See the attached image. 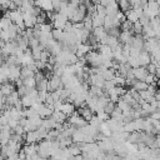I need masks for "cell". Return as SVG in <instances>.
<instances>
[{
  "mask_svg": "<svg viewBox=\"0 0 160 160\" xmlns=\"http://www.w3.org/2000/svg\"><path fill=\"white\" fill-rule=\"evenodd\" d=\"M68 121H69L71 125L76 126V128H82V126H85V125L88 124V121L79 114L78 110H75L74 114H71V115L68 118Z\"/></svg>",
  "mask_w": 160,
  "mask_h": 160,
  "instance_id": "6da1fadb",
  "label": "cell"
},
{
  "mask_svg": "<svg viewBox=\"0 0 160 160\" xmlns=\"http://www.w3.org/2000/svg\"><path fill=\"white\" fill-rule=\"evenodd\" d=\"M65 88L64 84H62V79L61 76H58V75H52L50 79H49V84H48V91L52 92L58 89H62Z\"/></svg>",
  "mask_w": 160,
  "mask_h": 160,
  "instance_id": "7a4b0ae2",
  "label": "cell"
},
{
  "mask_svg": "<svg viewBox=\"0 0 160 160\" xmlns=\"http://www.w3.org/2000/svg\"><path fill=\"white\" fill-rule=\"evenodd\" d=\"M68 21H69V18L68 16H65V15H62L60 12H56L51 24H52L54 29H61V30H64V28H65V25H66Z\"/></svg>",
  "mask_w": 160,
  "mask_h": 160,
  "instance_id": "3957f363",
  "label": "cell"
},
{
  "mask_svg": "<svg viewBox=\"0 0 160 160\" xmlns=\"http://www.w3.org/2000/svg\"><path fill=\"white\" fill-rule=\"evenodd\" d=\"M99 146H100V150L104 151V152H112L114 151V146H115V142L111 140V138H106L105 140H101V141H98Z\"/></svg>",
  "mask_w": 160,
  "mask_h": 160,
  "instance_id": "277c9868",
  "label": "cell"
},
{
  "mask_svg": "<svg viewBox=\"0 0 160 160\" xmlns=\"http://www.w3.org/2000/svg\"><path fill=\"white\" fill-rule=\"evenodd\" d=\"M22 16H24V22H25V26L26 29H34L35 25L38 24V18L30 12H22Z\"/></svg>",
  "mask_w": 160,
  "mask_h": 160,
  "instance_id": "5b68a950",
  "label": "cell"
},
{
  "mask_svg": "<svg viewBox=\"0 0 160 160\" xmlns=\"http://www.w3.org/2000/svg\"><path fill=\"white\" fill-rule=\"evenodd\" d=\"M145 39L144 36L141 35H134L132 39H131V48H135V49H139V50H144V46H145Z\"/></svg>",
  "mask_w": 160,
  "mask_h": 160,
  "instance_id": "8992f818",
  "label": "cell"
},
{
  "mask_svg": "<svg viewBox=\"0 0 160 160\" xmlns=\"http://www.w3.org/2000/svg\"><path fill=\"white\" fill-rule=\"evenodd\" d=\"M48 50L51 52L52 56H56V55H59V54L62 51V44H61L60 41H58V40H54V41L49 45Z\"/></svg>",
  "mask_w": 160,
  "mask_h": 160,
  "instance_id": "52a82bcc",
  "label": "cell"
},
{
  "mask_svg": "<svg viewBox=\"0 0 160 160\" xmlns=\"http://www.w3.org/2000/svg\"><path fill=\"white\" fill-rule=\"evenodd\" d=\"M132 71H134V75H135L136 80H145L146 75L149 74L146 66H139V68H135V69H132Z\"/></svg>",
  "mask_w": 160,
  "mask_h": 160,
  "instance_id": "ba28073f",
  "label": "cell"
},
{
  "mask_svg": "<svg viewBox=\"0 0 160 160\" xmlns=\"http://www.w3.org/2000/svg\"><path fill=\"white\" fill-rule=\"evenodd\" d=\"M132 29L130 30V31H121L120 32V35H119V40H120V42L124 45V44H131V39H132Z\"/></svg>",
  "mask_w": 160,
  "mask_h": 160,
  "instance_id": "9c48e42d",
  "label": "cell"
},
{
  "mask_svg": "<svg viewBox=\"0 0 160 160\" xmlns=\"http://www.w3.org/2000/svg\"><path fill=\"white\" fill-rule=\"evenodd\" d=\"M139 61H140V66H148L151 62V55L149 51L142 50L139 55Z\"/></svg>",
  "mask_w": 160,
  "mask_h": 160,
  "instance_id": "30bf717a",
  "label": "cell"
},
{
  "mask_svg": "<svg viewBox=\"0 0 160 160\" xmlns=\"http://www.w3.org/2000/svg\"><path fill=\"white\" fill-rule=\"evenodd\" d=\"M119 9H120V6H119L118 0H111L106 5V14L108 15H116L118 11H119Z\"/></svg>",
  "mask_w": 160,
  "mask_h": 160,
  "instance_id": "8fae6325",
  "label": "cell"
},
{
  "mask_svg": "<svg viewBox=\"0 0 160 160\" xmlns=\"http://www.w3.org/2000/svg\"><path fill=\"white\" fill-rule=\"evenodd\" d=\"M14 91H15V85L11 84V81H8V82L1 84V94H2V95L9 96V95H11Z\"/></svg>",
  "mask_w": 160,
  "mask_h": 160,
  "instance_id": "7c38bea8",
  "label": "cell"
},
{
  "mask_svg": "<svg viewBox=\"0 0 160 160\" xmlns=\"http://www.w3.org/2000/svg\"><path fill=\"white\" fill-rule=\"evenodd\" d=\"M78 111H79V114H80L88 122H89V121L91 120V118L94 116V115H92V110H91L88 105H86V106H82V108H79Z\"/></svg>",
  "mask_w": 160,
  "mask_h": 160,
  "instance_id": "4fadbf2b",
  "label": "cell"
},
{
  "mask_svg": "<svg viewBox=\"0 0 160 160\" xmlns=\"http://www.w3.org/2000/svg\"><path fill=\"white\" fill-rule=\"evenodd\" d=\"M68 118L71 115V114H74V111H75V105L72 104V102H69V101H65L64 104H62V106H61V109H60Z\"/></svg>",
  "mask_w": 160,
  "mask_h": 160,
  "instance_id": "5bb4252c",
  "label": "cell"
},
{
  "mask_svg": "<svg viewBox=\"0 0 160 160\" xmlns=\"http://www.w3.org/2000/svg\"><path fill=\"white\" fill-rule=\"evenodd\" d=\"M85 134H84V131L80 129V128H78L76 130H75V132L72 134V141L74 142H84L85 141Z\"/></svg>",
  "mask_w": 160,
  "mask_h": 160,
  "instance_id": "9a60e30c",
  "label": "cell"
},
{
  "mask_svg": "<svg viewBox=\"0 0 160 160\" xmlns=\"http://www.w3.org/2000/svg\"><path fill=\"white\" fill-rule=\"evenodd\" d=\"M125 15H126V19H128V21H130L131 24H134V22H136V21H139V15L136 14V11L131 8V9H129L128 11H125Z\"/></svg>",
  "mask_w": 160,
  "mask_h": 160,
  "instance_id": "2e32d148",
  "label": "cell"
},
{
  "mask_svg": "<svg viewBox=\"0 0 160 160\" xmlns=\"http://www.w3.org/2000/svg\"><path fill=\"white\" fill-rule=\"evenodd\" d=\"M142 36H144V39H145V40H148V39H150V38H156V36H155V30L152 29V26H151L150 24L144 26Z\"/></svg>",
  "mask_w": 160,
  "mask_h": 160,
  "instance_id": "e0dca14e",
  "label": "cell"
},
{
  "mask_svg": "<svg viewBox=\"0 0 160 160\" xmlns=\"http://www.w3.org/2000/svg\"><path fill=\"white\" fill-rule=\"evenodd\" d=\"M51 118H54V119H55V121L61 122V124H64V122H65V120L68 119V116H66L61 110H54V112H52Z\"/></svg>",
  "mask_w": 160,
  "mask_h": 160,
  "instance_id": "ac0fdd59",
  "label": "cell"
},
{
  "mask_svg": "<svg viewBox=\"0 0 160 160\" xmlns=\"http://www.w3.org/2000/svg\"><path fill=\"white\" fill-rule=\"evenodd\" d=\"M26 144H35V142H39L38 140V136H36V132L35 131H28L25 132V136H24Z\"/></svg>",
  "mask_w": 160,
  "mask_h": 160,
  "instance_id": "d6986e66",
  "label": "cell"
},
{
  "mask_svg": "<svg viewBox=\"0 0 160 160\" xmlns=\"http://www.w3.org/2000/svg\"><path fill=\"white\" fill-rule=\"evenodd\" d=\"M56 124H58V121H55V119L50 116V118H48V119H44L41 126H44V128L48 129V130H51V129H55V128H56Z\"/></svg>",
  "mask_w": 160,
  "mask_h": 160,
  "instance_id": "ffe728a7",
  "label": "cell"
},
{
  "mask_svg": "<svg viewBox=\"0 0 160 160\" xmlns=\"http://www.w3.org/2000/svg\"><path fill=\"white\" fill-rule=\"evenodd\" d=\"M121 42L119 40V38L116 36H112V35H108V39H106V45H109L111 49H115L116 46H119Z\"/></svg>",
  "mask_w": 160,
  "mask_h": 160,
  "instance_id": "44dd1931",
  "label": "cell"
},
{
  "mask_svg": "<svg viewBox=\"0 0 160 160\" xmlns=\"http://www.w3.org/2000/svg\"><path fill=\"white\" fill-rule=\"evenodd\" d=\"M131 88H134L138 91H142V90H146L149 88V84H146L144 80H135Z\"/></svg>",
  "mask_w": 160,
  "mask_h": 160,
  "instance_id": "7402d4cb",
  "label": "cell"
},
{
  "mask_svg": "<svg viewBox=\"0 0 160 160\" xmlns=\"http://www.w3.org/2000/svg\"><path fill=\"white\" fill-rule=\"evenodd\" d=\"M36 101V99H34L32 96H30L29 94L28 95H24V96H21V102H22V105H24V108H31L32 106V104Z\"/></svg>",
  "mask_w": 160,
  "mask_h": 160,
  "instance_id": "603a6c76",
  "label": "cell"
},
{
  "mask_svg": "<svg viewBox=\"0 0 160 160\" xmlns=\"http://www.w3.org/2000/svg\"><path fill=\"white\" fill-rule=\"evenodd\" d=\"M128 141H130V142H134V144H139V142H142V141H141V131H134V132H130Z\"/></svg>",
  "mask_w": 160,
  "mask_h": 160,
  "instance_id": "cb8c5ba5",
  "label": "cell"
},
{
  "mask_svg": "<svg viewBox=\"0 0 160 160\" xmlns=\"http://www.w3.org/2000/svg\"><path fill=\"white\" fill-rule=\"evenodd\" d=\"M101 75L104 76L105 80H112V79L116 76V70L112 69V68H109V69L104 70V71L101 72Z\"/></svg>",
  "mask_w": 160,
  "mask_h": 160,
  "instance_id": "d4e9b609",
  "label": "cell"
},
{
  "mask_svg": "<svg viewBox=\"0 0 160 160\" xmlns=\"http://www.w3.org/2000/svg\"><path fill=\"white\" fill-rule=\"evenodd\" d=\"M99 129H100V132H102L105 136L111 138V135H112V130L110 129V126L108 125V122H106V121H102Z\"/></svg>",
  "mask_w": 160,
  "mask_h": 160,
  "instance_id": "484cf974",
  "label": "cell"
},
{
  "mask_svg": "<svg viewBox=\"0 0 160 160\" xmlns=\"http://www.w3.org/2000/svg\"><path fill=\"white\" fill-rule=\"evenodd\" d=\"M91 18H92V25H94V28L104 26V19H105V18L100 16L99 14H94Z\"/></svg>",
  "mask_w": 160,
  "mask_h": 160,
  "instance_id": "4316f807",
  "label": "cell"
},
{
  "mask_svg": "<svg viewBox=\"0 0 160 160\" xmlns=\"http://www.w3.org/2000/svg\"><path fill=\"white\" fill-rule=\"evenodd\" d=\"M21 78H22V79L35 78V71L30 70L28 66H21Z\"/></svg>",
  "mask_w": 160,
  "mask_h": 160,
  "instance_id": "83f0119b",
  "label": "cell"
},
{
  "mask_svg": "<svg viewBox=\"0 0 160 160\" xmlns=\"http://www.w3.org/2000/svg\"><path fill=\"white\" fill-rule=\"evenodd\" d=\"M128 64L132 68V69H135V68H139L140 66V61H139V56H129L128 58Z\"/></svg>",
  "mask_w": 160,
  "mask_h": 160,
  "instance_id": "f1b7e54d",
  "label": "cell"
},
{
  "mask_svg": "<svg viewBox=\"0 0 160 160\" xmlns=\"http://www.w3.org/2000/svg\"><path fill=\"white\" fill-rule=\"evenodd\" d=\"M69 150H70V152H71V155H72V156H76V155H80V154H82V151H81L80 146H79L76 142L71 144V145L69 146Z\"/></svg>",
  "mask_w": 160,
  "mask_h": 160,
  "instance_id": "f546056e",
  "label": "cell"
},
{
  "mask_svg": "<svg viewBox=\"0 0 160 160\" xmlns=\"http://www.w3.org/2000/svg\"><path fill=\"white\" fill-rule=\"evenodd\" d=\"M64 34H65V31L61 30V29H52V36H54V39L58 40V41H60V42H61L62 38H64Z\"/></svg>",
  "mask_w": 160,
  "mask_h": 160,
  "instance_id": "4dcf8cb0",
  "label": "cell"
},
{
  "mask_svg": "<svg viewBox=\"0 0 160 160\" xmlns=\"http://www.w3.org/2000/svg\"><path fill=\"white\" fill-rule=\"evenodd\" d=\"M118 2H119V6H120V9L125 12V11H128L129 9H131V4H130V0H118Z\"/></svg>",
  "mask_w": 160,
  "mask_h": 160,
  "instance_id": "1f68e13d",
  "label": "cell"
},
{
  "mask_svg": "<svg viewBox=\"0 0 160 160\" xmlns=\"http://www.w3.org/2000/svg\"><path fill=\"white\" fill-rule=\"evenodd\" d=\"M142 30H144V26L141 25L140 21H136V22L132 24V31L135 32V35H141Z\"/></svg>",
  "mask_w": 160,
  "mask_h": 160,
  "instance_id": "d6a6232c",
  "label": "cell"
},
{
  "mask_svg": "<svg viewBox=\"0 0 160 160\" xmlns=\"http://www.w3.org/2000/svg\"><path fill=\"white\" fill-rule=\"evenodd\" d=\"M84 28L88 29V30H92L94 29V25H92V18L90 15H88L85 19H84Z\"/></svg>",
  "mask_w": 160,
  "mask_h": 160,
  "instance_id": "836d02e7",
  "label": "cell"
},
{
  "mask_svg": "<svg viewBox=\"0 0 160 160\" xmlns=\"http://www.w3.org/2000/svg\"><path fill=\"white\" fill-rule=\"evenodd\" d=\"M114 82L116 84V85H120V86H124V85H126V78L125 76H122V75H116L114 79Z\"/></svg>",
  "mask_w": 160,
  "mask_h": 160,
  "instance_id": "e575fe53",
  "label": "cell"
},
{
  "mask_svg": "<svg viewBox=\"0 0 160 160\" xmlns=\"http://www.w3.org/2000/svg\"><path fill=\"white\" fill-rule=\"evenodd\" d=\"M96 115H98V118L101 120V121H106L109 118H110V115L104 110V109H100V110H98L96 111Z\"/></svg>",
  "mask_w": 160,
  "mask_h": 160,
  "instance_id": "d590c367",
  "label": "cell"
},
{
  "mask_svg": "<svg viewBox=\"0 0 160 160\" xmlns=\"http://www.w3.org/2000/svg\"><path fill=\"white\" fill-rule=\"evenodd\" d=\"M11 24H12L11 19H10V18L4 16V18H2V20H1V22H0V29H1V30H4V29H6V28H9Z\"/></svg>",
  "mask_w": 160,
  "mask_h": 160,
  "instance_id": "8d00e7d4",
  "label": "cell"
},
{
  "mask_svg": "<svg viewBox=\"0 0 160 160\" xmlns=\"http://www.w3.org/2000/svg\"><path fill=\"white\" fill-rule=\"evenodd\" d=\"M24 85H26V86L30 88V89L36 88V80H35V78H28V79H24Z\"/></svg>",
  "mask_w": 160,
  "mask_h": 160,
  "instance_id": "74e56055",
  "label": "cell"
},
{
  "mask_svg": "<svg viewBox=\"0 0 160 160\" xmlns=\"http://www.w3.org/2000/svg\"><path fill=\"white\" fill-rule=\"evenodd\" d=\"M96 14H99L100 16H102V18H105L108 14H106V6H104V5H101V4H99V5H96Z\"/></svg>",
  "mask_w": 160,
  "mask_h": 160,
  "instance_id": "f35d334b",
  "label": "cell"
},
{
  "mask_svg": "<svg viewBox=\"0 0 160 160\" xmlns=\"http://www.w3.org/2000/svg\"><path fill=\"white\" fill-rule=\"evenodd\" d=\"M115 86H116V84L114 82V80H106V81H105V85H104V91L108 92L109 90L114 89Z\"/></svg>",
  "mask_w": 160,
  "mask_h": 160,
  "instance_id": "ab89813d",
  "label": "cell"
},
{
  "mask_svg": "<svg viewBox=\"0 0 160 160\" xmlns=\"http://www.w3.org/2000/svg\"><path fill=\"white\" fill-rule=\"evenodd\" d=\"M115 108H116V104H115V102H112V101H109V102L106 104V106L104 108V110H105L109 115H111V112L115 110Z\"/></svg>",
  "mask_w": 160,
  "mask_h": 160,
  "instance_id": "60d3db41",
  "label": "cell"
},
{
  "mask_svg": "<svg viewBox=\"0 0 160 160\" xmlns=\"http://www.w3.org/2000/svg\"><path fill=\"white\" fill-rule=\"evenodd\" d=\"M156 80H158V78L155 76V74H148L144 81H145L146 84H149V85H150V84H154V82H156Z\"/></svg>",
  "mask_w": 160,
  "mask_h": 160,
  "instance_id": "b9f144b4",
  "label": "cell"
},
{
  "mask_svg": "<svg viewBox=\"0 0 160 160\" xmlns=\"http://www.w3.org/2000/svg\"><path fill=\"white\" fill-rule=\"evenodd\" d=\"M141 109H142L144 111H146L148 114H151V112H154V110H152V106H151V104H150L149 101H145L144 104H141Z\"/></svg>",
  "mask_w": 160,
  "mask_h": 160,
  "instance_id": "7bdbcfd3",
  "label": "cell"
},
{
  "mask_svg": "<svg viewBox=\"0 0 160 160\" xmlns=\"http://www.w3.org/2000/svg\"><path fill=\"white\" fill-rule=\"evenodd\" d=\"M115 91H116V94H118L120 98L128 92V90H126L124 86H120V85H116V86H115Z\"/></svg>",
  "mask_w": 160,
  "mask_h": 160,
  "instance_id": "ee69618b",
  "label": "cell"
},
{
  "mask_svg": "<svg viewBox=\"0 0 160 160\" xmlns=\"http://www.w3.org/2000/svg\"><path fill=\"white\" fill-rule=\"evenodd\" d=\"M116 19L119 20V22H120V24H122L124 21H126V20H128V19H126L125 12H124V11H120V10H119V11H118V14H116Z\"/></svg>",
  "mask_w": 160,
  "mask_h": 160,
  "instance_id": "f6af8a7d",
  "label": "cell"
},
{
  "mask_svg": "<svg viewBox=\"0 0 160 160\" xmlns=\"http://www.w3.org/2000/svg\"><path fill=\"white\" fill-rule=\"evenodd\" d=\"M24 132H26L25 131V129H24V126H21L20 124L15 128V129H12V134H18V135H24Z\"/></svg>",
  "mask_w": 160,
  "mask_h": 160,
  "instance_id": "bcb514c9",
  "label": "cell"
},
{
  "mask_svg": "<svg viewBox=\"0 0 160 160\" xmlns=\"http://www.w3.org/2000/svg\"><path fill=\"white\" fill-rule=\"evenodd\" d=\"M38 18V24H45V20L48 19V15H46V12H41L39 16H36Z\"/></svg>",
  "mask_w": 160,
  "mask_h": 160,
  "instance_id": "7dc6e473",
  "label": "cell"
},
{
  "mask_svg": "<svg viewBox=\"0 0 160 160\" xmlns=\"http://www.w3.org/2000/svg\"><path fill=\"white\" fill-rule=\"evenodd\" d=\"M139 21L141 22V25H142V26H145V25H149V24H150V18H148V16L144 14L142 16H140Z\"/></svg>",
  "mask_w": 160,
  "mask_h": 160,
  "instance_id": "c3c4849f",
  "label": "cell"
},
{
  "mask_svg": "<svg viewBox=\"0 0 160 160\" xmlns=\"http://www.w3.org/2000/svg\"><path fill=\"white\" fill-rule=\"evenodd\" d=\"M146 69H148V71H149V74H155V71H156V65L155 64H152V62H150L148 66H146Z\"/></svg>",
  "mask_w": 160,
  "mask_h": 160,
  "instance_id": "681fc988",
  "label": "cell"
},
{
  "mask_svg": "<svg viewBox=\"0 0 160 160\" xmlns=\"http://www.w3.org/2000/svg\"><path fill=\"white\" fill-rule=\"evenodd\" d=\"M8 125H9L11 129H15V128L19 125V121H18V120H15V119H11V118H10V119H9Z\"/></svg>",
  "mask_w": 160,
  "mask_h": 160,
  "instance_id": "f907efd6",
  "label": "cell"
},
{
  "mask_svg": "<svg viewBox=\"0 0 160 160\" xmlns=\"http://www.w3.org/2000/svg\"><path fill=\"white\" fill-rule=\"evenodd\" d=\"M150 118H152V119H155V120H160V111L156 110V111L151 112V114H150Z\"/></svg>",
  "mask_w": 160,
  "mask_h": 160,
  "instance_id": "816d5d0a",
  "label": "cell"
},
{
  "mask_svg": "<svg viewBox=\"0 0 160 160\" xmlns=\"http://www.w3.org/2000/svg\"><path fill=\"white\" fill-rule=\"evenodd\" d=\"M155 146H156V148H160V135H156V139H155Z\"/></svg>",
  "mask_w": 160,
  "mask_h": 160,
  "instance_id": "f5cc1de1",
  "label": "cell"
},
{
  "mask_svg": "<svg viewBox=\"0 0 160 160\" xmlns=\"http://www.w3.org/2000/svg\"><path fill=\"white\" fill-rule=\"evenodd\" d=\"M155 76H156L158 79H160V68L156 69V71H155Z\"/></svg>",
  "mask_w": 160,
  "mask_h": 160,
  "instance_id": "db71d44e",
  "label": "cell"
},
{
  "mask_svg": "<svg viewBox=\"0 0 160 160\" xmlns=\"http://www.w3.org/2000/svg\"><path fill=\"white\" fill-rule=\"evenodd\" d=\"M156 85H158V88L160 89V79H158V80H156Z\"/></svg>",
  "mask_w": 160,
  "mask_h": 160,
  "instance_id": "11a10c76",
  "label": "cell"
},
{
  "mask_svg": "<svg viewBox=\"0 0 160 160\" xmlns=\"http://www.w3.org/2000/svg\"><path fill=\"white\" fill-rule=\"evenodd\" d=\"M1 160H8V158H4V156H1Z\"/></svg>",
  "mask_w": 160,
  "mask_h": 160,
  "instance_id": "9f6ffc18",
  "label": "cell"
},
{
  "mask_svg": "<svg viewBox=\"0 0 160 160\" xmlns=\"http://www.w3.org/2000/svg\"><path fill=\"white\" fill-rule=\"evenodd\" d=\"M158 94H160V89H159V90H158Z\"/></svg>",
  "mask_w": 160,
  "mask_h": 160,
  "instance_id": "6f0895ef",
  "label": "cell"
},
{
  "mask_svg": "<svg viewBox=\"0 0 160 160\" xmlns=\"http://www.w3.org/2000/svg\"><path fill=\"white\" fill-rule=\"evenodd\" d=\"M148 1H156V0H148Z\"/></svg>",
  "mask_w": 160,
  "mask_h": 160,
  "instance_id": "680465c9",
  "label": "cell"
}]
</instances>
